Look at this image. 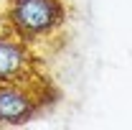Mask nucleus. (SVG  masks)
<instances>
[{
    "label": "nucleus",
    "instance_id": "3",
    "mask_svg": "<svg viewBox=\"0 0 132 130\" xmlns=\"http://www.w3.org/2000/svg\"><path fill=\"white\" fill-rule=\"evenodd\" d=\"M31 64V54L26 49L23 38L18 36H3L0 38V82L10 79H23V74L28 71Z\"/></svg>",
    "mask_w": 132,
    "mask_h": 130
},
{
    "label": "nucleus",
    "instance_id": "2",
    "mask_svg": "<svg viewBox=\"0 0 132 130\" xmlns=\"http://www.w3.org/2000/svg\"><path fill=\"white\" fill-rule=\"evenodd\" d=\"M38 110V99L20 79L0 82V125H23Z\"/></svg>",
    "mask_w": 132,
    "mask_h": 130
},
{
    "label": "nucleus",
    "instance_id": "1",
    "mask_svg": "<svg viewBox=\"0 0 132 130\" xmlns=\"http://www.w3.org/2000/svg\"><path fill=\"white\" fill-rule=\"evenodd\" d=\"M5 20L13 36L23 41H38L51 36L66 20V8L61 0H10Z\"/></svg>",
    "mask_w": 132,
    "mask_h": 130
},
{
    "label": "nucleus",
    "instance_id": "4",
    "mask_svg": "<svg viewBox=\"0 0 132 130\" xmlns=\"http://www.w3.org/2000/svg\"><path fill=\"white\" fill-rule=\"evenodd\" d=\"M5 31H8V20H3V18H0V38L5 36Z\"/></svg>",
    "mask_w": 132,
    "mask_h": 130
}]
</instances>
